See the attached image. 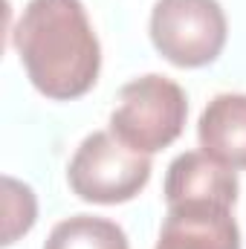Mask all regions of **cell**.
Instances as JSON below:
<instances>
[{
  "mask_svg": "<svg viewBox=\"0 0 246 249\" xmlns=\"http://www.w3.org/2000/svg\"><path fill=\"white\" fill-rule=\"evenodd\" d=\"M12 44L32 87L47 99H81L99 81L102 47L81 0H29Z\"/></svg>",
  "mask_w": 246,
  "mask_h": 249,
  "instance_id": "1",
  "label": "cell"
},
{
  "mask_svg": "<svg viewBox=\"0 0 246 249\" xmlns=\"http://www.w3.org/2000/svg\"><path fill=\"white\" fill-rule=\"evenodd\" d=\"M188 116L183 87L165 75L148 72L119 90V105L110 113V133L139 154H157L180 139Z\"/></svg>",
  "mask_w": 246,
  "mask_h": 249,
  "instance_id": "2",
  "label": "cell"
},
{
  "mask_svg": "<svg viewBox=\"0 0 246 249\" xmlns=\"http://www.w3.org/2000/svg\"><path fill=\"white\" fill-rule=\"evenodd\" d=\"M151 180V157L127 148L110 130L90 133L72 154L67 183L87 203L116 206L133 200Z\"/></svg>",
  "mask_w": 246,
  "mask_h": 249,
  "instance_id": "3",
  "label": "cell"
},
{
  "mask_svg": "<svg viewBox=\"0 0 246 249\" xmlns=\"http://www.w3.org/2000/svg\"><path fill=\"white\" fill-rule=\"evenodd\" d=\"M229 23L217 0H157L151 12V41L174 67H206L226 47Z\"/></svg>",
  "mask_w": 246,
  "mask_h": 249,
  "instance_id": "4",
  "label": "cell"
},
{
  "mask_svg": "<svg viewBox=\"0 0 246 249\" xmlns=\"http://www.w3.org/2000/svg\"><path fill=\"white\" fill-rule=\"evenodd\" d=\"M154 249H241V229L229 206L183 203L168 206Z\"/></svg>",
  "mask_w": 246,
  "mask_h": 249,
  "instance_id": "5",
  "label": "cell"
},
{
  "mask_svg": "<svg viewBox=\"0 0 246 249\" xmlns=\"http://www.w3.org/2000/svg\"><path fill=\"white\" fill-rule=\"evenodd\" d=\"M238 174L235 168L217 162L206 151H185L180 154L165 174V203H214L235 209L238 203Z\"/></svg>",
  "mask_w": 246,
  "mask_h": 249,
  "instance_id": "6",
  "label": "cell"
},
{
  "mask_svg": "<svg viewBox=\"0 0 246 249\" xmlns=\"http://www.w3.org/2000/svg\"><path fill=\"white\" fill-rule=\"evenodd\" d=\"M200 151L229 168H246V96L220 93L214 96L197 122Z\"/></svg>",
  "mask_w": 246,
  "mask_h": 249,
  "instance_id": "7",
  "label": "cell"
},
{
  "mask_svg": "<svg viewBox=\"0 0 246 249\" xmlns=\"http://www.w3.org/2000/svg\"><path fill=\"white\" fill-rule=\"evenodd\" d=\"M44 249H130L127 247V235L119 223L107 220V217H96V214H75L61 220Z\"/></svg>",
  "mask_w": 246,
  "mask_h": 249,
  "instance_id": "8",
  "label": "cell"
},
{
  "mask_svg": "<svg viewBox=\"0 0 246 249\" xmlns=\"http://www.w3.org/2000/svg\"><path fill=\"white\" fill-rule=\"evenodd\" d=\"M35 220H38L35 191L26 183L6 174L3 177V235H0V244L12 247L18 238L32 232Z\"/></svg>",
  "mask_w": 246,
  "mask_h": 249,
  "instance_id": "9",
  "label": "cell"
}]
</instances>
